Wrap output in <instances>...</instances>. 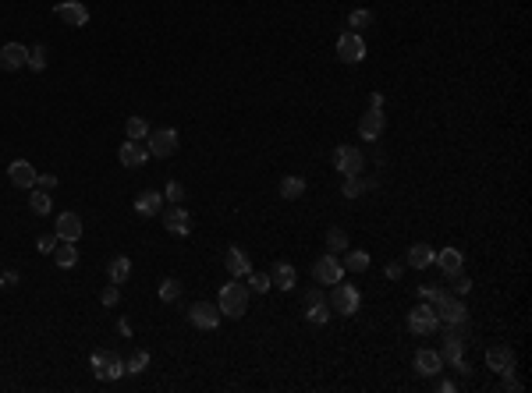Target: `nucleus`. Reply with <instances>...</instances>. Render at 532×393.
Segmentation results:
<instances>
[{
    "instance_id": "f257e3e1",
    "label": "nucleus",
    "mask_w": 532,
    "mask_h": 393,
    "mask_svg": "<svg viewBox=\"0 0 532 393\" xmlns=\"http://www.w3.org/2000/svg\"><path fill=\"white\" fill-rule=\"evenodd\" d=\"M248 294H252V291H248L245 283H224L216 308H220L227 319H241V315L248 312Z\"/></svg>"
},
{
    "instance_id": "f03ea898",
    "label": "nucleus",
    "mask_w": 532,
    "mask_h": 393,
    "mask_svg": "<svg viewBox=\"0 0 532 393\" xmlns=\"http://www.w3.org/2000/svg\"><path fill=\"white\" fill-rule=\"evenodd\" d=\"M433 308H436V319H440V326H465L468 322V308H465V301L461 298H454L451 291H444L436 301H429Z\"/></svg>"
},
{
    "instance_id": "7ed1b4c3",
    "label": "nucleus",
    "mask_w": 532,
    "mask_h": 393,
    "mask_svg": "<svg viewBox=\"0 0 532 393\" xmlns=\"http://www.w3.org/2000/svg\"><path fill=\"white\" fill-rule=\"evenodd\" d=\"M89 365H93V375H96V379H103V382H110V379H121V375H125V361H121L110 347L93 351Z\"/></svg>"
},
{
    "instance_id": "20e7f679",
    "label": "nucleus",
    "mask_w": 532,
    "mask_h": 393,
    "mask_svg": "<svg viewBox=\"0 0 532 393\" xmlns=\"http://www.w3.org/2000/svg\"><path fill=\"white\" fill-rule=\"evenodd\" d=\"M359 305H362V294H359V287L355 283H334V291H330V308L334 312H341V315H355L359 312Z\"/></svg>"
},
{
    "instance_id": "39448f33",
    "label": "nucleus",
    "mask_w": 532,
    "mask_h": 393,
    "mask_svg": "<svg viewBox=\"0 0 532 393\" xmlns=\"http://www.w3.org/2000/svg\"><path fill=\"white\" fill-rule=\"evenodd\" d=\"M146 146H149V156L167 160V156L178 153V131L174 128H156V131L146 135Z\"/></svg>"
},
{
    "instance_id": "423d86ee",
    "label": "nucleus",
    "mask_w": 532,
    "mask_h": 393,
    "mask_svg": "<svg viewBox=\"0 0 532 393\" xmlns=\"http://www.w3.org/2000/svg\"><path fill=\"white\" fill-rule=\"evenodd\" d=\"M334 167H337L345 177H359V174L366 170V156H362V149H355V146H337V149H334Z\"/></svg>"
},
{
    "instance_id": "0eeeda50",
    "label": "nucleus",
    "mask_w": 532,
    "mask_h": 393,
    "mask_svg": "<svg viewBox=\"0 0 532 393\" xmlns=\"http://www.w3.org/2000/svg\"><path fill=\"white\" fill-rule=\"evenodd\" d=\"M408 329L415 333V336H429V333H436L440 329V319H436V308L426 301V305H419V308H412L408 312Z\"/></svg>"
},
{
    "instance_id": "6e6552de",
    "label": "nucleus",
    "mask_w": 532,
    "mask_h": 393,
    "mask_svg": "<svg viewBox=\"0 0 532 393\" xmlns=\"http://www.w3.org/2000/svg\"><path fill=\"white\" fill-rule=\"evenodd\" d=\"M54 15H57L68 29H86V25H89V8L82 4V0H61V4L54 8Z\"/></svg>"
},
{
    "instance_id": "1a4fd4ad",
    "label": "nucleus",
    "mask_w": 532,
    "mask_h": 393,
    "mask_svg": "<svg viewBox=\"0 0 532 393\" xmlns=\"http://www.w3.org/2000/svg\"><path fill=\"white\" fill-rule=\"evenodd\" d=\"M220 319H224V312H220L213 301H195V305L188 308V322H192L195 329H216Z\"/></svg>"
},
{
    "instance_id": "9d476101",
    "label": "nucleus",
    "mask_w": 532,
    "mask_h": 393,
    "mask_svg": "<svg viewBox=\"0 0 532 393\" xmlns=\"http://www.w3.org/2000/svg\"><path fill=\"white\" fill-rule=\"evenodd\" d=\"M337 57H341L345 64L366 61V40H362L359 33H345V36L337 40Z\"/></svg>"
},
{
    "instance_id": "9b49d317",
    "label": "nucleus",
    "mask_w": 532,
    "mask_h": 393,
    "mask_svg": "<svg viewBox=\"0 0 532 393\" xmlns=\"http://www.w3.org/2000/svg\"><path fill=\"white\" fill-rule=\"evenodd\" d=\"M117 160H121V167H128V170H139V167L149 160V146H146V142H135V139H128V142H121V149H117Z\"/></svg>"
},
{
    "instance_id": "f8f14e48",
    "label": "nucleus",
    "mask_w": 532,
    "mask_h": 393,
    "mask_svg": "<svg viewBox=\"0 0 532 393\" xmlns=\"http://www.w3.org/2000/svg\"><path fill=\"white\" fill-rule=\"evenodd\" d=\"M163 227H167L174 237H188V234H192V213L178 202V206H170V209L163 213Z\"/></svg>"
},
{
    "instance_id": "ddd939ff",
    "label": "nucleus",
    "mask_w": 532,
    "mask_h": 393,
    "mask_svg": "<svg viewBox=\"0 0 532 393\" xmlns=\"http://www.w3.org/2000/svg\"><path fill=\"white\" fill-rule=\"evenodd\" d=\"M313 276H316L320 283H330V287H334V283L345 276V266H341V259L330 252V255H323V259L313 266Z\"/></svg>"
},
{
    "instance_id": "4468645a",
    "label": "nucleus",
    "mask_w": 532,
    "mask_h": 393,
    "mask_svg": "<svg viewBox=\"0 0 532 393\" xmlns=\"http://www.w3.org/2000/svg\"><path fill=\"white\" fill-rule=\"evenodd\" d=\"M25 64H29V47H22V43L0 47V68H4V71H18Z\"/></svg>"
},
{
    "instance_id": "2eb2a0df",
    "label": "nucleus",
    "mask_w": 532,
    "mask_h": 393,
    "mask_svg": "<svg viewBox=\"0 0 532 393\" xmlns=\"http://www.w3.org/2000/svg\"><path fill=\"white\" fill-rule=\"evenodd\" d=\"M8 177H11L15 188H25V192H29V188H36V177H40V174H36V167H33L29 160H15V163L8 167Z\"/></svg>"
},
{
    "instance_id": "dca6fc26",
    "label": "nucleus",
    "mask_w": 532,
    "mask_h": 393,
    "mask_svg": "<svg viewBox=\"0 0 532 393\" xmlns=\"http://www.w3.org/2000/svg\"><path fill=\"white\" fill-rule=\"evenodd\" d=\"M486 365H490L493 372L507 375V372H514V351H511L507 344H497V347L486 351Z\"/></svg>"
},
{
    "instance_id": "f3484780",
    "label": "nucleus",
    "mask_w": 532,
    "mask_h": 393,
    "mask_svg": "<svg viewBox=\"0 0 532 393\" xmlns=\"http://www.w3.org/2000/svg\"><path fill=\"white\" fill-rule=\"evenodd\" d=\"M380 131H383V107H369L359 121V135L366 142H373V139H380Z\"/></svg>"
},
{
    "instance_id": "a211bd4d",
    "label": "nucleus",
    "mask_w": 532,
    "mask_h": 393,
    "mask_svg": "<svg viewBox=\"0 0 532 393\" xmlns=\"http://www.w3.org/2000/svg\"><path fill=\"white\" fill-rule=\"evenodd\" d=\"M224 266H227V273H231V276H241V280L252 273V262H248L245 248H238V245H231V248L224 252Z\"/></svg>"
},
{
    "instance_id": "6ab92c4d",
    "label": "nucleus",
    "mask_w": 532,
    "mask_h": 393,
    "mask_svg": "<svg viewBox=\"0 0 532 393\" xmlns=\"http://www.w3.org/2000/svg\"><path fill=\"white\" fill-rule=\"evenodd\" d=\"M82 220H79V213H61L57 216V241H79L82 237Z\"/></svg>"
},
{
    "instance_id": "aec40b11",
    "label": "nucleus",
    "mask_w": 532,
    "mask_h": 393,
    "mask_svg": "<svg viewBox=\"0 0 532 393\" xmlns=\"http://www.w3.org/2000/svg\"><path fill=\"white\" fill-rule=\"evenodd\" d=\"M270 283L281 287V291H291V287L299 283V269H295L291 262H274V266H270Z\"/></svg>"
},
{
    "instance_id": "412c9836",
    "label": "nucleus",
    "mask_w": 532,
    "mask_h": 393,
    "mask_svg": "<svg viewBox=\"0 0 532 393\" xmlns=\"http://www.w3.org/2000/svg\"><path fill=\"white\" fill-rule=\"evenodd\" d=\"M440 368H444V358H440L436 351H426V347H422V351L415 354V372H419V375L433 379V375H440Z\"/></svg>"
},
{
    "instance_id": "4be33fe9",
    "label": "nucleus",
    "mask_w": 532,
    "mask_h": 393,
    "mask_svg": "<svg viewBox=\"0 0 532 393\" xmlns=\"http://www.w3.org/2000/svg\"><path fill=\"white\" fill-rule=\"evenodd\" d=\"M135 213H139V216H160V213H163V195L153 192V188L142 192V195L135 199Z\"/></svg>"
},
{
    "instance_id": "5701e85b",
    "label": "nucleus",
    "mask_w": 532,
    "mask_h": 393,
    "mask_svg": "<svg viewBox=\"0 0 532 393\" xmlns=\"http://www.w3.org/2000/svg\"><path fill=\"white\" fill-rule=\"evenodd\" d=\"M50 255H54V262H57L61 269H71V266L79 262V248H75V241H57Z\"/></svg>"
},
{
    "instance_id": "b1692460",
    "label": "nucleus",
    "mask_w": 532,
    "mask_h": 393,
    "mask_svg": "<svg viewBox=\"0 0 532 393\" xmlns=\"http://www.w3.org/2000/svg\"><path fill=\"white\" fill-rule=\"evenodd\" d=\"M433 259H436V252H433L426 241H419V245L408 248V266H412V269H426V266H433Z\"/></svg>"
},
{
    "instance_id": "393cba45",
    "label": "nucleus",
    "mask_w": 532,
    "mask_h": 393,
    "mask_svg": "<svg viewBox=\"0 0 532 393\" xmlns=\"http://www.w3.org/2000/svg\"><path fill=\"white\" fill-rule=\"evenodd\" d=\"M440 269H444V276H454V273H461V252L458 248H444V252H436V259H433Z\"/></svg>"
},
{
    "instance_id": "a878e982",
    "label": "nucleus",
    "mask_w": 532,
    "mask_h": 393,
    "mask_svg": "<svg viewBox=\"0 0 532 393\" xmlns=\"http://www.w3.org/2000/svg\"><path fill=\"white\" fill-rule=\"evenodd\" d=\"M440 358H444V361H451V365L465 358V340H461V333H454V329H451V333L444 336V351H440Z\"/></svg>"
},
{
    "instance_id": "bb28decb",
    "label": "nucleus",
    "mask_w": 532,
    "mask_h": 393,
    "mask_svg": "<svg viewBox=\"0 0 532 393\" xmlns=\"http://www.w3.org/2000/svg\"><path fill=\"white\" fill-rule=\"evenodd\" d=\"M107 273H110V283H125L128 273H132V259L128 255H114L110 266H107Z\"/></svg>"
},
{
    "instance_id": "cd10ccee",
    "label": "nucleus",
    "mask_w": 532,
    "mask_h": 393,
    "mask_svg": "<svg viewBox=\"0 0 532 393\" xmlns=\"http://www.w3.org/2000/svg\"><path fill=\"white\" fill-rule=\"evenodd\" d=\"M348 273H366L369 269V252H362V248H352L348 255H345V262H341Z\"/></svg>"
},
{
    "instance_id": "c85d7f7f",
    "label": "nucleus",
    "mask_w": 532,
    "mask_h": 393,
    "mask_svg": "<svg viewBox=\"0 0 532 393\" xmlns=\"http://www.w3.org/2000/svg\"><path fill=\"white\" fill-rule=\"evenodd\" d=\"M302 195H306V181H302V177H284V181H281V199L295 202V199H302Z\"/></svg>"
},
{
    "instance_id": "c756f323",
    "label": "nucleus",
    "mask_w": 532,
    "mask_h": 393,
    "mask_svg": "<svg viewBox=\"0 0 532 393\" xmlns=\"http://www.w3.org/2000/svg\"><path fill=\"white\" fill-rule=\"evenodd\" d=\"M369 25H373V11H369V8H359V11L348 15V29H352V33L362 36V29H369Z\"/></svg>"
},
{
    "instance_id": "7c9ffc66",
    "label": "nucleus",
    "mask_w": 532,
    "mask_h": 393,
    "mask_svg": "<svg viewBox=\"0 0 532 393\" xmlns=\"http://www.w3.org/2000/svg\"><path fill=\"white\" fill-rule=\"evenodd\" d=\"M125 135H128V139H135V142H146V135H149L146 117H128V121H125Z\"/></svg>"
},
{
    "instance_id": "2f4dec72",
    "label": "nucleus",
    "mask_w": 532,
    "mask_h": 393,
    "mask_svg": "<svg viewBox=\"0 0 532 393\" xmlns=\"http://www.w3.org/2000/svg\"><path fill=\"white\" fill-rule=\"evenodd\" d=\"M50 206H54V202H50V192L36 188V192L29 195V209H33L36 216H47V213H50Z\"/></svg>"
},
{
    "instance_id": "473e14b6",
    "label": "nucleus",
    "mask_w": 532,
    "mask_h": 393,
    "mask_svg": "<svg viewBox=\"0 0 532 393\" xmlns=\"http://www.w3.org/2000/svg\"><path fill=\"white\" fill-rule=\"evenodd\" d=\"M327 252H334V255H337V252H348V234H345L341 227H330V230H327Z\"/></svg>"
},
{
    "instance_id": "72a5a7b5",
    "label": "nucleus",
    "mask_w": 532,
    "mask_h": 393,
    "mask_svg": "<svg viewBox=\"0 0 532 393\" xmlns=\"http://www.w3.org/2000/svg\"><path fill=\"white\" fill-rule=\"evenodd\" d=\"M245 287L255 291V294H266L274 283H270V273H248V276H245Z\"/></svg>"
},
{
    "instance_id": "f704fd0d",
    "label": "nucleus",
    "mask_w": 532,
    "mask_h": 393,
    "mask_svg": "<svg viewBox=\"0 0 532 393\" xmlns=\"http://www.w3.org/2000/svg\"><path fill=\"white\" fill-rule=\"evenodd\" d=\"M373 188V181H362V177H348L345 181V199H359L362 192H369Z\"/></svg>"
},
{
    "instance_id": "c9c22d12",
    "label": "nucleus",
    "mask_w": 532,
    "mask_h": 393,
    "mask_svg": "<svg viewBox=\"0 0 532 393\" xmlns=\"http://www.w3.org/2000/svg\"><path fill=\"white\" fill-rule=\"evenodd\" d=\"M306 319H309L313 326H323V322L330 319V305H327V301H320V305H309V312H306Z\"/></svg>"
},
{
    "instance_id": "e433bc0d",
    "label": "nucleus",
    "mask_w": 532,
    "mask_h": 393,
    "mask_svg": "<svg viewBox=\"0 0 532 393\" xmlns=\"http://www.w3.org/2000/svg\"><path fill=\"white\" fill-rule=\"evenodd\" d=\"M146 365H149V354H146V351H135V354L125 361V372H132V375H142V372H146Z\"/></svg>"
},
{
    "instance_id": "4c0bfd02",
    "label": "nucleus",
    "mask_w": 532,
    "mask_h": 393,
    "mask_svg": "<svg viewBox=\"0 0 532 393\" xmlns=\"http://www.w3.org/2000/svg\"><path fill=\"white\" fill-rule=\"evenodd\" d=\"M29 68H33V71H43V68H47V47H43V43H36V47L29 50Z\"/></svg>"
},
{
    "instance_id": "58836bf2",
    "label": "nucleus",
    "mask_w": 532,
    "mask_h": 393,
    "mask_svg": "<svg viewBox=\"0 0 532 393\" xmlns=\"http://www.w3.org/2000/svg\"><path fill=\"white\" fill-rule=\"evenodd\" d=\"M181 298V283L178 280H163L160 283V301H178Z\"/></svg>"
},
{
    "instance_id": "ea45409f",
    "label": "nucleus",
    "mask_w": 532,
    "mask_h": 393,
    "mask_svg": "<svg viewBox=\"0 0 532 393\" xmlns=\"http://www.w3.org/2000/svg\"><path fill=\"white\" fill-rule=\"evenodd\" d=\"M163 199H170V206H178V202L185 199V184H181V181H167V188H163Z\"/></svg>"
},
{
    "instance_id": "a19ab883",
    "label": "nucleus",
    "mask_w": 532,
    "mask_h": 393,
    "mask_svg": "<svg viewBox=\"0 0 532 393\" xmlns=\"http://www.w3.org/2000/svg\"><path fill=\"white\" fill-rule=\"evenodd\" d=\"M468 291H472V280L461 276V273H454L451 276V294H468Z\"/></svg>"
},
{
    "instance_id": "79ce46f5",
    "label": "nucleus",
    "mask_w": 532,
    "mask_h": 393,
    "mask_svg": "<svg viewBox=\"0 0 532 393\" xmlns=\"http://www.w3.org/2000/svg\"><path fill=\"white\" fill-rule=\"evenodd\" d=\"M100 301H103L107 308H114V305L121 301V291H117V283H110V287H103V294H100Z\"/></svg>"
},
{
    "instance_id": "37998d69",
    "label": "nucleus",
    "mask_w": 532,
    "mask_h": 393,
    "mask_svg": "<svg viewBox=\"0 0 532 393\" xmlns=\"http://www.w3.org/2000/svg\"><path fill=\"white\" fill-rule=\"evenodd\" d=\"M36 188H43V192H54V188H57V177H54V174H40V177H36Z\"/></svg>"
},
{
    "instance_id": "c03bdc74",
    "label": "nucleus",
    "mask_w": 532,
    "mask_h": 393,
    "mask_svg": "<svg viewBox=\"0 0 532 393\" xmlns=\"http://www.w3.org/2000/svg\"><path fill=\"white\" fill-rule=\"evenodd\" d=\"M36 245H40V252H47V255H50V252H54V245H57V234H43Z\"/></svg>"
},
{
    "instance_id": "a18cd8bd",
    "label": "nucleus",
    "mask_w": 532,
    "mask_h": 393,
    "mask_svg": "<svg viewBox=\"0 0 532 393\" xmlns=\"http://www.w3.org/2000/svg\"><path fill=\"white\" fill-rule=\"evenodd\" d=\"M504 389H507V393H518V389H521V382H518V379L507 372V375H504Z\"/></svg>"
},
{
    "instance_id": "49530a36",
    "label": "nucleus",
    "mask_w": 532,
    "mask_h": 393,
    "mask_svg": "<svg viewBox=\"0 0 532 393\" xmlns=\"http://www.w3.org/2000/svg\"><path fill=\"white\" fill-rule=\"evenodd\" d=\"M320 301H323V291H316V287L306 291V305H320Z\"/></svg>"
},
{
    "instance_id": "de8ad7c7",
    "label": "nucleus",
    "mask_w": 532,
    "mask_h": 393,
    "mask_svg": "<svg viewBox=\"0 0 532 393\" xmlns=\"http://www.w3.org/2000/svg\"><path fill=\"white\" fill-rule=\"evenodd\" d=\"M436 389H444V393H454L458 386H454V379H440V382H436Z\"/></svg>"
},
{
    "instance_id": "09e8293b",
    "label": "nucleus",
    "mask_w": 532,
    "mask_h": 393,
    "mask_svg": "<svg viewBox=\"0 0 532 393\" xmlns=\"http://www.w3.org/2000/svg\"><path fill=\"white\" fill-rule=\"evenodd\" d=\"M387 276H391V280H401V266L391 262V266H387Z\"/></svg>"
},
{
    "instance_id": "8fccbe9b",
    "label": "nucleus",
    "mask_w": 532,
    "mask_h": 393,
    "mask_svg": "<svg viewBox=\"0 0 532 393\" xmlns=\"http://www.w3.org/2000/svg\"><path fill=\"white\" fill-rule=\"evenodd\" d=\"M15 283H18V273L8 269V273H4V287H15Z\"/></svg>"
}]
</instances>
